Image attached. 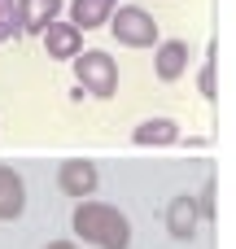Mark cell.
Listing matches in <instances>:
<instances>
[{
    "label": "cell",
    "instance_id": "cell-1",
    "mask_svg": "<svg viewBox=\"0 0 236 249\" xmlns=\"http://www.w3.org/2000/svg\"><path fill=\"white\" fill-rule=\"evenodd\" d=\"M70 228L83 245H96V249H131V223L118 206L109 201H92L83 197L70 214Z\"/></svg>",
    "mask_w": 236,
    "mask_h": 249
},
{
    "label": "cell",
    "instance_id": "cell-2",
    "mask_svg": "<svg viewBox=\"0 0 236 249\" xmlns=\"http://www.w3.org/2000/svg\"><path fill=\"white\" fill-rule=\"evenodd\" d=\"M74 79H79V88H83L88 96L109 101V96L118 92V61H114L105 48H83V53L74 57Z\"/></svg>",
    "mask_w": 236,
    "mask_h": 249
},
{
    "label": "cell",
    "instance_id": "cell-3",
    "mask_svg": "<svg viewBox=\"0 0 236 249\" xmlns=\"http://www.w3.org/2000/svg\"><path fill=\"white\" fill-rule=\"evenodd\" d=\"M109 31H114V39L123 48H153L158 44V22L140 4H118L109 13Z\"/></svg>",
    "mask_w": 236,
    "mask_h": 249
},
{
    "label": "cell",
    "instance_id": "cell-4",
    "mask_svg": "<svg viewBox=\"0 0 236 249\" xmlns=\"http://www.w3.org/2000/svg\"><path fill=\"white\" fill-rule=\"evenodd\" d=\"M96 184H101V171H96V162H88V158H66V162L57 166V188H61L66 197H74V201L92 197Z\"/></svg>",
    "mask_w": 236,
    "mask_h": 249
},
{
    "label": "cell",
    "instance_id": "cell-5",
    "mask_svg": "<svg viewBox=\"0 0 236 249\" xmlns=\"http://www.w3.org/2000/svg\"><path fill=\"white\" fill-rule=\"evenodd\" d=\"M39 35H44L48 57H57V61H74V57L83 53V31H79L70 18H66V22H61V18H57V22H48Z\"/></svg>",
    "mask_w": 236,
    "mask_h": 249
},
{
    "label": "cell",
    "instance_id": "cell-6",
    "mask_svg": "<svg viewBox=\"0 0 236 249\" xmlns=\"http://www.w3.org/2000/svg\"><path fill=\"white\" fill-rule=\"evenodd\" d=\"M188 61H193L188 39H162V44H158V53H153V70H158V79H162V83H175V79L188 70Z\"/></svg>",
    "mask_w": 236,
    "mask_h": 249
},
{
    "label": "cell",
    "instance_id": "cell-7",
    "mask_svg": "<svg viewBox=\"0 0 236 249\" xmlns=\"http://www.w3.org/2000/svg\"><path fill=\"white\" fill-rule=\"evenodd\" d=\"M197 223H201L197 197H188V193L171 197V206H166V232H171L175 241H193V236H197Z\"/></svg>",
    "mask_w": 236,
    "mask_h": 249
},
{
    "label": "cell",
    "instance_id": "cell-8",
    "mask_svg": "<svg viewBox=\"0 0 236 249\" xmlns=\"http://www.w3.org/2000/svg\"><path fill=\"white\" fill-rule=\"evenodd\" d=\"M13 13H18V31L39 35L48 22L61 18V0H13Z\"/></svg>",
    "mask_w": 236,
    "mask_h": 249
},
{
    "label": "cell",
    "instance_id": "cell-9",
    "mask_svg": "<svg viewBox=\"0 0 236 249\" xmlns=\"http://www.w3.org/2000/svg\"><path fill=\"white\" fill-rule=\"evenodd\" d=\"M26 210V184L13 166H0V223H18Z\"/></svg>",
    "mask_w": 236,
    "mask_h": 249
},
{
    "label": "cell",
    "instance_id": "cell-10",
    "mask_svg": "<svg viewBox=\"0 0 236 249\" xmlns=\"http://www.w3.org/2000/svg\"><path fill=\"white\" fill-rule=\"evenodd\" d=\"M131 144H140V149H166V144H180V123H175V118H145V123L131 131Z\"/></svg>",
    "mask_w": 236,
    "mask_h": 249
},
{
    "label": "cell",
    "instance_id": "cell-11",
    "mask_svg": "<svg viewBox=\"0 0 236 249\" xmlns=\"http://www.w3.org/2000/svg\"><path fill=\"white\" fill-rule=\"evenodd\" d=\"M114 9H118V0H70V22L79 31H96L109 22Z\"/></svg>",
    "mask_w": 236,
    "mask_h": 249
},
{
    "label": "cell",
    "instance_id": "cell-12",
    "mask_svg": "<svg viewBox=\"0 0 236 249\" xmlns=\"http://www.w3.org/2000/svg\"><path fill=\"white\" fill-rule=\"evenodd\" d=\"M197 92H201L206 101H215V96H219V83H215V44H210V57H206V66L197 70Z\"/></svg>",
    "mask_w": 236,
    "mask_h": 249
},
{
    "label": "cell",
    "instance_id": "cell-13",
    "mask_svg": "<svg viewBox=\"0 0 236 249\" xmlns=\"http://www.w3.org/2000/svg\"><path fill=\"white\" fill-rule=\"evenodd\" d=\"M18 31V13H13V0H0V39H9Z\"/></svg>",
    "mask_w": 236,
    "mask_h": 249
},
{
    "label": "cell",
    "instance_id": "cell-14",
    "mask_svg": "<svg viewBox=\"0 0 236 249\" xmlns=\"http://www.w3.org/2000/svg\"><path fill=\"white\" fill-rule=\"evenodd\" d=\"M197 210H201V219H215V179H206V188L197 197Z\"/></svg>",
    "mask_w": 236,
    "mask_h": 249
},
{
    "label": "cell",
    "instance_id": "cell-15",
    "mask_svg": "<svg viewBox=\"0 0 236 249\" xmlns=\"http://www.w3.org/2000/svg\"><path fill=\"white\" fill-rule=\"evenodd\" d=\"M44 249H79V245H70V241H48Z\"/></svg>",
    "mask_w": 236,
    "mask_h": 249
}]
</instances>
